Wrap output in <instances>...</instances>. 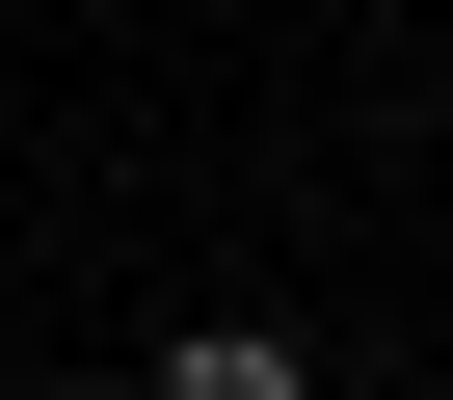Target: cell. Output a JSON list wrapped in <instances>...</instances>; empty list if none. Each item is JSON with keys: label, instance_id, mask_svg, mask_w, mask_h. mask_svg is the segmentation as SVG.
<instances>
[{"label": "cell", "instance_id": "6da1fadb", "mask_svg": "<svg viewBox=\"0 0 453 400\" xmlns=\"http://www.w3.org/2000/svg\"><path fill=\"white\" fill-rule=\"evenodd\" d=\"M160 400H320V347H294V320H187V347H160Z\"/></svg>", "mask_w": 453, "mask_h": 400}]
</instances>
